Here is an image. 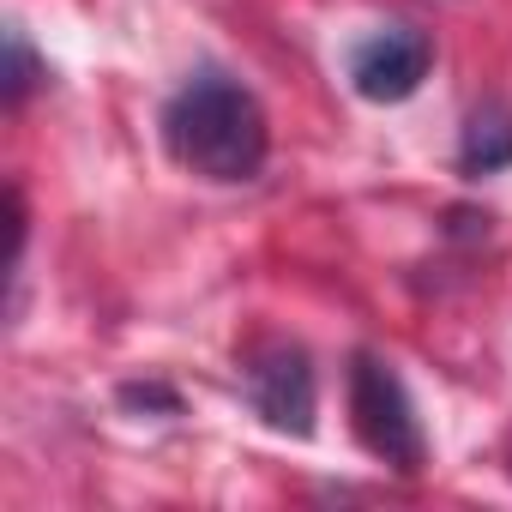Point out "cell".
Returning <instances> with one entry per match:
<instances>
[{"label": "cell", "mask_w": 512, "mask_h": 512, "mask_svg": "<svg viewBox=\"0 0 512 512\" xmlns=\"http://www.w3.org/2000/svg\"><path fill=\"white\" fill-rule=\"evenodd\" d=\"M121 404H127V410H163V416L181 410V398H175L169 386H157V380H133V386H121Z\"/></svg>", "instance_id": "7"}, {"label": "cell", "mask_w": 512, "mask_h": 512, "mask_svg": "<svg viewBox=\"0 0 512 512\" xmlns=\"http://www.w3.org/2000/svg\"><path fill=\"white\" fill-rule=\"evenodd\" d=\"M247 398L260 410L266 428L308 440L314 434V410H320V386H314V362L296 344H272L247 362Z\"/></svg>", "instance_id": "3"}, {"label": "cell", "mask_w": 512, "mask_h": 512, "mask_svg": "<svg viewBox=\"0 0 512 512\" xmlns=\"http://www.w3.org/2000/svg\"><path fill=\"white\" fill-rule=\"evenodd\" d=\"M43 79H49V67L37 61L31 37H25V31L13 25V31H7V103H25V97H31V91L43 85Z\"/></svg>", "instance_id": "6"}, {"label": "cell", "mask_w": 512, "mask_h": 512, "mask_svg": "<svg viewBox=\"0 0 512 512\" xmlns=\"http://www.w3.org/2000/svg\"><path fill=\"white\" fill-rule=\"evenodd\" d=\"M428 67H434V43L416 25H386V31H374L368 43L350 49V85L368 103H404V97H416L422 79H428Z\"/></svg>", "instance_id": "4"}, {"label": "cell", "mask_w": 512, "mask_h": 512, "mask_svg": "<svg viewBox=\"0 0 512 512\" xmlns=\"http://www.w3.org/2000/svg\"><path fill=\"white\" fill-rule=\"evenodd\" d=\"M458 169L464 175H500V169H512V109L506 103L470 109V121L458 133Z\"/></svg>", "instance_id": "5"}, {"label": "cell", "mask_w": 512, "mask_h": 512, "mask_svg": "<svg viewBox=\"0 0 512 512\" xmlns=\"http://www.w3.org/2000/svg\"><path fill=\"white\" fill-rule=\"evenodd\" d=\"M350 422H356V440L380 464H392L398 476H416L428 464V440H422L416 404H410L404 380L392 374V362H380V356H356L350 362Z\"/></svg>", "instance_id": "2"}, {"label": "cell", "mask_w": 512, "mask_h": 512, "mask_svg": "<svg viewBox=\"0 0 512 512\" xmlns=\"http://www.w3.org/2000/svg\"><path fill=\"white\" fill-rule=\"evenodd\" d=\"M163 145L199 181L235 187V181H253L266 169L272 127H266V109H260V97H253L247 85H235L223 73H199V79H187L169 97Z\"/></svg>", "instance_id": "1"}]
</instances>
